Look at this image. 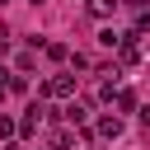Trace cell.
I'll return each mask as SVG.
<instances>
[{
	"label": "cell",
	"mask_w": 150,
	"mask_h": 150,
	"mask_svg": "<svg viewBox=\"0 0 150 150\" xmlns=\"http://www.w3.org/2000/svg\"><path fill=\"white\" fill-rule=\"evenodd\" d=\"M75 94V75H52L42 84V98H70Z\"/></svg>",
	"instance_id": "1"
},
{
	"label": "cell",
	"mask_w": 150,
	"mask_h": 150,
	"mask_svg": "<svg viewBox=\"0 0 150 150\" xmlns=\"http://www.w3.org/2000/svg\"><path fill=\"white\" fill-rule=\"evenodd\" d=\"M117 61H122V66H136V61H141V42H136V38H122V47H117Z\"/></svg>",
	"instance_id": "2"
},
{
	"label": "cell",
	"mask_w": 150,
	"mask_h": 150,
	"mask_svg": "<svg viewBox=\"0 0 150 150\" xmlns=\"http://www.w3.org/2000/svg\"><path fill=\"white\" fill-rule=\"evenodd\" d=\"M98 136L103 141H117L122 136V117H98Z\"/></svg>",
	"instance_id": "3"
},
{
	"label": "cell",
	"mask_w": 150,
	"mask_h": 150,
	"mask_svg": "<svg viewBox=\"0 0 150 150\" xmlns=\"http://www.w3.org/2000/svg\"><path fill=\"white\" fill-rule=\"evenodd\" d=\"M61 117H66V122H70V127H75V122H84V117H89V108H84V103H80V98H70V103H66V112H61Z\"/></svg>",
	"instance_id": "4"
},
{
	"label": "cell",
	"mask_w": 150,
	"mask_h": 150,
	"mask_svg": "<svg viewBox=\"0 0 150 150\" xmlns=\"http://www.w3.org/2000/svg\"><path fill=\"white\" fill-rule=\"evenodd\" d=\"M112 108H117V112H131V108H136V94H131V89H117Z\"/></svg>",
	"instance_id": "5"
},
{
	"label": "cell",
	"mask_w": 150,
	"mask_h": 150,
	"mask_svg": "<svg viewBox=\"0 0 150 150\" xmlns=\"http://www.w3.org/2000/svg\"><path fill=\"white\" fill-rule=\"evenodd\" d=\"M112 9H117V0H89V14L94 19H108Z\"/></svg>",
	"instance_id": "6"
},
{
	"label": "cell",
	"mask_w": 150,
	"mask_h": 150,
	"mask_svg": "<svg viewBox=\"0 0 150 150\" xmlns=\"http://www.w3.org/2000/svg\"><path fill=\"white\" fill-rule=\"evenodd\" d=\"M14 131H19V122H14V117H9V112H0V141H9V136H14Z\"/></svg>",
	"instance_id": "7"
},
{
	"label": "cell",
	"mask_w": 150,
	"mask_h": 150,
	"mask_svg": "<svg viewBox=\"0 0 150 150\" xmlns=\"http://www.w3.org/2000/svg\"><path fill=\"white\" fill-rule=\"evenodd\" d=\"M98 42H103V47H112V52H117V47H122V33H112V28H103V33H98Z\"/></svg>",
	"instance_id": "8"
},
{
	"label": "cell",
	"mask_w": 150,
	"mask_h": 150,
	"mask_svg": "<svg viewBox=\"0 0 150 150\" xmlns=\"http://www.w3.org/2000/svg\"><path fill=\"white\" fill-rule=\"evenodd\" d=\"M47 56H52V61H66L70 47H66V42H47Z\"/></svg>",
	"instance_id": "9"
},
{
	"label": "cell",
	"mask_w": 150,
	"mask_h": 150,
	"mask_svg": "<svg viewBox=\"0 0 150 150\" xmlns=\"http://www.w3.org/2000/svg\"><path fill=\"white\" fill-rule=\"evenodd\" d=\"M9 89L14 94H28V75H9Z\"/></svg>",
	"instance_id": "10"
},
{
	"label": "cell",
	"mask_w": 150,
	"mask_h": 150,
	"mask_svg": "<svg viewBox=\"0 0 150 150\" xmlns=\"http://www.w3.org/2000/svg\"><path fill=\"white\" fill-rule=\"evenodd\" d=\"M122 5H131V9H141V14H145V0H122Z\"/></svg>",
	"instance_id": "11"
},
{
	"label": "cell",
	"mask_w": 150,
	"mask_h": 150,
	"mask_svg": "<svg viewBox=\"0 0 150 150\" xmlns=\"http://www.w3.org/2000/svg\"><path fill=\"white\" fill-rule=\"evenodd\" d=\"M141 122H145V127H150V103H145V108H141Z\"/></svg>",
	"instance_id": "12"
},
{
	"label": "cell",
	"mask_w": 150,
	"mask_h": 150,
	"mask_svg": "<svg viewBox=\"0 0 150 150\" xmlns=\"http://www.w3.org/2000/svg\"><path fill=\"white\" fill-rule=\"evenodd\" d=\"M0 5H5V0H0Z\"/></svg>",
	"instance_id": "13"
}]
</instances>
